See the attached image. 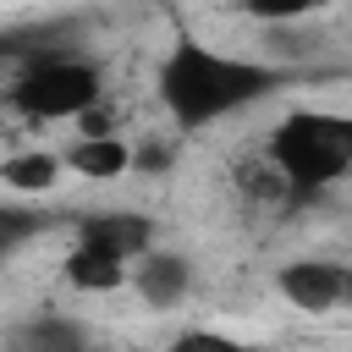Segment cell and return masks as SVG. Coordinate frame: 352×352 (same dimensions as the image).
I'll return each instance as SVG.
<instances>
[{
    "label": "cell",
    "mask_w": 352,
    "mask_h": 352,
    "mask_svg": "<svg viewBox=\"0 0 352 352\" xmlns=\"http://www.w3.org/2000/svg\"><path fill=\"white\" fill-rule=\"evenodd\" d=\"M132 264H138L132 270V286H138V297L148 308H176L187 297V286H192V264L182 253H143Z\"/></svg>",
    "instance_id": "8992f818"
},
{
    "label": "cell",
    "mask_w": 352,
    "mask_h": 352,
    "mask_svg": "<svg viewBox=\"0 0 352 352\" xmlns=\"http://www.w3.org/2000/svg\"><path fill=\"white\" fill-rule=\"evenodd\" d=\"M170 352H248V346L231 341V336H220V330H182L170 341Z\"/></svg>",
    "instance_id": "4fadbf2b"
},
{
    "label": "cell",
    "mask_w": 352,
    "mask_h": 352,
    "mask_svg": "<svg viewBox=\"0 0 352 352\" xmlns=\"http://www.w3.org/2000/svg\"><path fill=\"white\" fill-rule=\"evenodd\" d=\"M82 352H104V346H82Z\"/></svg>",
    "instance_id": "2e32d148"
},
{
    "label": "cell",
    "mask_w": 352,
    "mask_h": 352,
    "mask_svg": "<svg viewBox=\"0 0 352 352\" xmlns=\"http://www.w3.org/2000/svg\"><path fill=\"white\" fill-rule=\"evenodd\" d=\"M341 143H346V160H352V116H341Z\"/></svg>",
    "instance_id": "9a60e30c"
},
{
    "label": "cell",
    "mask_w": 352,
    "mask_h": 352,
    "mask_svg": "<svg viewBox=\"0 0 352 352\" xmlns=\"http://www.w3.org/2000/svg\"><path fill=\"white\" fill-rule=\"evenodd\" d=\"M330 0H242L248 16H264V22H292V16H308V11H324Z\"/></svg>",
    "instance_id": "8fae6325"
},
{
    "label": "cell",
    "mask_w": 352,
    "mask_h": 352,
    "mask_svg": "<svg viewBox=\"0 0 352 352\" xmlns=\"http://www.w3.org/2000/svg\"><path fill=\"white\" fill-rule=\"evenodd\" d=\"M66 280L77 286V292H116L121 280H126V258H116V253H104V248H72V258H66Z\"/></svg>",
    "instance_id": "ba28073f"
},
{
    "label": "cell",
    "mask_w": 352,
    "mask_h": 352,
    "mask_svg": "<svg viewBox=\"0 0 352 352\" xmlns=\"http://www.w3.org/2000/svg\"><path fill=\"white\" fill-rule=\"evenodd\" d=\"M99 88H104V77H99L94 60H44V66H33L11 88V99L33 121H66V116L94 110L99 104Z\"/></svg>",
    "instance_id": "3957f363"
},
{
    "label": "cell",
    "mask_w": 352,
    "mask_h": 352,
    "mask_svg": "<svg viewBox=\"0 0 352 352\" xmlns=\"http://www.w3.org/2000/svg\"><path fill=\"white\" fill-rule=\"evenodd\" d=\"M280 297L292 308H308V314H330L336 302H346L352 292V270L346 264H330V258H292L280 275H275Z\"/></svg>",
    "instance_id": "277c9868"
},
{
    "label": "cell",
    "mask_w": 352,
    "mask_h": 352,
    "mask_svg": "<svg viewBox=\"0 0 352 352\" xmlns=\"http://www.w3.org/2000/svg\"><path fill=\"white\" fill-rule=\"evenodd\" d=\"M275 82H280L275 66L220 55V50H209L198 38H182L165 55V66H160V99L176 116V126H187V132H198V126H209V121L264 99Z\"/></svg>",
    "instance_id": "6da1fadb"
},
{
    "label": "cell",
    "mask_w": 352,
    "mask_h": 352,
    "mask_svg": "<svg viewBox=\"0 0 352 352\" xmlns=\"http://www.w3.org/2000/svg\"><path fill=\"white\" fill-rule=\"evenodd\" d=\"M82 346H88L82 324L55 319V314L28 319V324H11V330H6V341H0V352H82Z\"/></svg>",
    "instance_id": "52a82bcc"
},
{
    "label": "cell",
    "mask_w": 352,
    "mask_h": 352,
    "mask_svg": "<svg viewBox=\"0 0 352 352\" xmlns=\"http://www.w3.org/2000/svg\"><path fill=\"white\" fill-rule=\"evenodd\" d=\"M132 160H143V165H154V170H160L170 154H165V148H143V154H132Z\"/></svg>",
    "instance_id": "5bb4252c"
},
{
    "label": "cell",
    "mask_w": 352,
    "mask_h": 352,
    "mask_svg": "<svg viewBox=\"0 0 352 352\" xmlns=\"http://www.w3.org/2000/svg\"><path fill=\"white\" fill-rule=\"evenodd\" d=\"M77 242L82 248H104V253H116V258H143L148 253V242H154V226L143 220V214H132V209H116V214H88V220H77Z\"/></svg>",
    "instance_id": "5b68a950"
},
{
    "label": "cell",
    "mask_w": 352,
    "mask_h": 352,
    "mask_svg": "<svg viewBox=\"0 0 352 352\" xmlns=\"http://www.w3.org/2000/svg\"><path fill=\"white\" fill-rule=\"evenodd\" d=\"M0 182H6L11 192H50V187L60 182V160L44 154V148H33V154H11V160L0 165Z\"/></svg>",
    "instance_id": "30bf717a"
},
{
    "label": "cell",
    "mask_w": 352,
    "mask_h": 352,
    "mask_svg": "<svg viewBox=\"0 0 352 352\" xmlns=\"http://www.w3.org/2000/svg\"><path fill=\"white\" fill-rule=\"evenodd\" d=\"M38 231V214H28V209H6L0 204V264L11 258V248L22 242V236H33Z\"/></svg>",
    "instance_id": "7c38bea8"
},
{
    "label": "cell",
    "mask_w": 352,
    "mask_h": 352,
    "mask_svg": "<svg viewBox=\"0 0 352 352\" xmlns=\"http://www.w3.org/2000/svg\"><path fill=\"white\" fill-rule=\"evenodd\" d=\"M346 297H352V292H346Z\"/></svg>",
    "instance_id": "ac0fdd59"
},
{
    "label": "cell",
    "mask_w": 352,
    "mask_h": 352,
    "mask_svg": "<svg viewBox=\"0 0 352 352\" xmlns=\"http://www.w3.org/2000/svg\"><path fill=\"white\" fill-rule=\"evenodd\" d=\"M0 55H6V44H0Z\"/></svg>",
    "instance_id": "e0dca14e"
},
{
    "label": "cell",
    "mask_w": 352,
    "mask_h": 352,
    "mask_svg": "<svg viewBox=\"0 0 352 352\" xmlns=\"http://www.w3.org/2000/svg\"><path fill=\"white\" fill-rule=\"evenodd\" d=\"M66 165H72L77 176L104 182V176H121V170L132 165V148H126L121 138H82V143L66 154Z\"/></svg>",
    "instance_id": "9c48e42d"
},
{
    "label": "cell",
    "mask_w": 352,
    "mask_h": 352,
    "mask_svg": "<svg viewBox=\"0 0 352 352\" xmlns=\"http://www.w3.org/2000/svg\"><path fill=\"white\" fill-rule=\"evenodd\" d=\"M270 165L280 170V182L292 192H314V187H330L352 160H346V143H341V116L330 110H297L275 126L270 138Z\"/></svg>",
    "instance_id": "7a4b0ae2"
}]
</instances>
